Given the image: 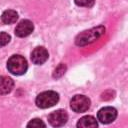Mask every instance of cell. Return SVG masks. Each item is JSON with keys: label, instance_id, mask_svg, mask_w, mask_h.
<instances>
[{"label": "cell", "instance_id": "obj_10", "mask_svg": "<svg viewBox=\"0 0 128 128\" xmlns=\"http://www.w3.org/2000/svg\"><path fill=\"white\" fill-rule=\"evenodd\" d=\"M98 126V123L96 119L93 116H84L79 119L77 122V127L78 128H96Z\"/></svg>", "mask_w": 128, "mask_h": 128}, {"label": "cell", "instance_id": "obj_8", "mask_svg": "<svg viewBox=\"0 0 128 128\" xmlns=\"http://www.w3.org/2000/svg\"><path fill=\"white\" fill-rule=\"evenodd\" d=\"M48 57H49L48 51L42 46L36 47L31 53V61L36 65H41L45 63Z\"/></svg>", "mask_w": 128, "mask_h": 128}, {"label": "cell", "instance_id": "obj_11", "mask_svg": "<svg viewBox=\"0 0 128 128\" xmlns=\"http://www.w3.org/2000/svg\"><path fill=\"white\" fill-rule=\"evenodd\" d=\"M17 19H18V13L15 10H12V9L5 10L1 15V20L4 24L15 23Z\"/></svg>", "mask_w": 128, "mask_h": 128}, {"label": "cell", "instance_id": "obj_1", "mask_svg": "<svg viewBox=\"0 0 128 128\" xmlns=\"http://www.w3.org/2000/svg\"><path fill=\"white\" fill-rule=\"evenodd\" d=\"M105 33V27L100 25L97 27H93L89 30L83 31L78 34L75 38V44L77 46H85L91 44L98 40L103 34Z\"/></svg>", "mask_w": 128, "mask_h": 128}, {"label": "cell", "instance_id": "obj_3", "mask_svg": "<svg viewBox=\"0 0 128 128\" xmlns=\"http://www.w3.org/2000/svg\"><path fill=\"white\" fill-rule=\"evenodd\" d=\"M59 100V95L55 91H44L36 97V105L39 108L45 109L54 106Z\"/></svg>", "mask_w": 128, "mask_h": 128}, {"label": "cell", "instance_id": "obj_9", "mask_svg": "<svg viewBox=\"0 0 128 128\" xmlns=\"http://www.w3.org/2000/svg\"><path fill=\"white\" fill-rule=\"evenodd\" d=\"M14 82L10 77L0 76V95H6L12 91Z\"/></svg>", "mask_w": 128, "mask_h": 128}, {"label": "cell", "instance_id": "obj_13", "mask_svg": "<svg viewBox=\"0 0 128 128\" xmlns=\"http://www.w3.org/2000/svg\"><path fill=\"white\" fill-rule=\"evenodd\" d=\"M11 40V37L6 32H0V47L7 45Z\"/></svg>", "mask_w": 128, "mask_h": 128}, {"label": "cell", "instance_id": "obj_14", "mask_svg": "<svg viewBox=\"0 0 128 128\" xmlns=\"http://www.w3.org/2000/svg\"><path fill=\"white\" fill-rule=\"evenodd\" d=\"M65 71H66V66H65V64L61 63V64H59V66L55 69L54 74H53V77H54V78H59V77H61V76L65 73Z\"/></svg>", "mask_w": 128, "mask_h": 128}, {"label": "cell", "instance_id": "obj_4", "mask_svg": "<svg viewBox=\"0 0 128 128\" xmlns=\"http://www.w3.org/2000/svg\"><path fill=\"white\" fill-rule=\"evenodd\" d=\"M70 107L77 113L86 112L90 107V99L84 95H75L70 101Z\"/></svg>", "mask_w": 128, "mask_h": 128}, {"label": "cell", "instance_id": "obj_2", "mask_svg": "<svg viewBox=\"0 0 128 128\" xmlns=\"http://www.w3.org/2000/svg\"><path fill=\"white\" fill-rule=\"evenodd\" d=\"M28 64L26 59L21 55H13L7 61V69L14 75H22L27 71Z\"/></svg>", "mask_w": 128, "mask_h": 128}, {"label": "cell", "instance_id": "obj_15", "mask_svg": "<svg viewBox=\"0 0 128 128\" xmlns=\"http://www.w3.org/2000/svg\"><path fill=\"white\" fill-rule=\"evenodd\" d=\"M95 0H75V4L81 7H92Z\"/></svg>", "mask_w": 128, "mask_h": 128}, {"label": "cell", "instance_id": "obj_12", "mask_svg": "<svg viewBox=\"0 0 128 128\" xmlns=\"http://www.w3.org/2000/svg\"><path fill=\"white\" fill-rule=\"evenodd\" d=\"M27 127H35V128H39V127H46V124L39 118H35V119H32L28 124H27Z\"/></svg>", "mask_w": 128, "mask_h": 128}, {"label": "cell", "instance_id": "obj_7", "mask_svg": "<svg viewBox=\"0 0 128 128\" xmlns=\"http://www.w3.org/2000/svg\"><path fill=\"white\" fill-rule=\"evenodd\" d=\"M34 29V25L30 20H22L20 21L16 28H15V34L18 37H26L28 35H30L33 32Z\"/></svg>", "mask_w": 128, "mask_h": 128}, {"label": "cell", "instance_id": "obj_6", "mask_svg": "<svg viewBox=\"0 0 128 128\" xmlns=\"http://www.w3.org/2000/svg\"><path fill=\"white\" fill-rule=\"evenodd\" d=\"M67 120H68V115H67L66 111L62 110V109L56 110V111L52 112L51 114H49V116H48L49 123L54 127L63 126L67 122Z\"/></svg>", "mask_w": 128, "mask_h": 128}, {"label": "cell", "instance_id": "obj_5", "mask_svg": "<svg viewBox=\"0 0 128 128\" xmlns=\"http://www.w3.org/2000/svg\"><path fill=\"white\" fill-rule=\"evenodd\" d=\"M117 117V110L113 107H104L100 109L97 113L98 120L103 124H109L113 122Z\"/></svg>", "mask_w": 128, "mask_h": 128}]
</instances>
